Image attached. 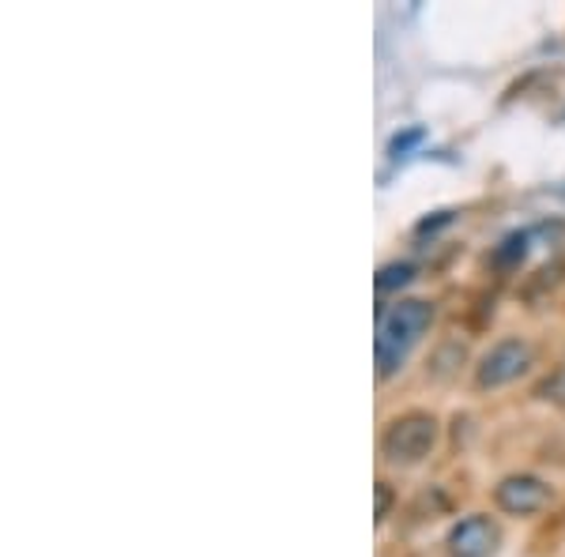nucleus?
Returning a JSON list of instances; mask_svg holds the SVG:
<instances>
[{"label":"nucleus","instance_id":"1","mask_svg":"<svg viewBox=\"0 0 565 557\" xmlns=\"http://www.w3.org/2000/svg\"><path fill=\"white\" fill-rule=\"evenodd\" d=\"M434 321V309L426 301H399L377 317V340H373V358H377V377H392L407 354L415 351L418 340Z\"/></svg>","mask_w":565,"mask_h":557},{"label":"nucleus","instance_id":"2","mask_svg":"<svg viewBox=\"0 0 565 557\" xmlns=\"http://www.w3.org/2000/svg\"><path fill=\"white\" fill-rule=\"evenodd\" d=\"M437 444V418L426 410H407L396 422H388L381 437V452L392 463H423Z\"/></svg>","mask_w":565,"mask_h":557},{"label":"nucleus","instance_id":"3","mask_svg":"<svg viewBox=\"0 0 565 557\" xmlns=\"http://www.w3.org/2000/svg\"><path fill=\"white\" fill-rule=\"evenodd\" d=\"M532 343L524 340H501L482 354L479 369H476V385L479 388H501L513 385L516 377H524L527 365H532Z\"/></svg>","mask_w":565,"mask_h":557},{"label":"nucleus","instance_id":"4","mask_svg":"<svg viewBox=\"0 0 565 557\" xmlns=\"http://www.w3.org/2000/svg\"><path fill=\"white\" fill-rule=\"evenodd\" d=\"M494 501L509 516H532L551 501V486L543 479H535V474H509V479L498 482Z\"/></svg>","mask_w":565,"mask_h":557},{"label":"nucleus","instance_id":"5","mask_svg":"<svg viewBox=\"0 0 565 557\" xmlns=\"http://www.w3.org/2000/svg\"><path fill=\"white\" fill-rule=\"evenodd\" d=\"M452 557H490L498 550V527L490 516H463L445 538Z\"/></svg>","mask_w":565,"mask_h":557},{"label":"nucleus","instance_id":"6","mask_svg":"<svg viewBox=\"0 0 565 557\" xmlns=\"http://www.w3.org/2000/svg\"><path fill=\"white\" fill-rule=\"evenodd\" d=\"M412 279H415V264H385V268L377 271V290L385 294V290H396Z\"/></svg>","mask_w":565,"mask_h":557},{"label":"nucleus","instance_id":"7","mask_svg":"<svg viewBox=\"0 0 565 557\" xmlns=\"http://www.w3.org/2000/svg\"><path fill=\"white\" fill-rule=\"evenodd\" d=\"M527 237H532V234H513V237H505V242H501V249L494 253V260H498V264H516V260H524Z\"/></svg>","mask_w":565,"mask_h":557},{"label":"nucleus","instance_id":"8","mask_svg":"<svg viewBox=\"0 0 565 557\" xmlns=\"http://www.w3.org/2000/svg\"><path fill=\"white\" fill-rule=\"evenodd\" d=\"M540 396L543 399H551V404H562L565 407V362L558 365V369L551 373V377L540 385Z\"/></svg>","mask_w":565,"mask_h":557},{"label":"nucleus","instance_id":"9","mask_svg":"<svg viewBox=\"0 0 565 557\" xmlns=\"http://www.w3.org/2000/svg\"><path fill=\"white\" fill-rule=\"evenodd\" d=\"M423 140H426L423 129H407L404 136H396V140H392V154L399 159V154H407V151L415 148V143H423Z\"/></svg>","mask_w":565,"mask_h":557},{"label":"nucleus","instance_id":"10","mask_svg":"<svg viewBox=\"0 0 565 557\" xmlns=\"http://www.w3.org/2000/svg\"><path fill=\"white\" fill-rule=\"evenodd\" d=\"M392 508V490L385 486V482H377V519H385Z\"/></svg>","mask_w":565,"mask_h":557}]
</instances>
